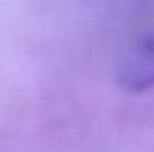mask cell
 <instances>
[{"label":"cell","mask_w":154,"mask_h":152,"mask_svg":"<svg viewBox=\"0 0 154 152\" xmlns=\"http://www.w3.org/2000/svg\"><path fill=\"white\" fill-rule=\"evenodd\" d=\"M116 82L127 93H145L154 88V31L140 36L122 59Z\"/></svg>","instance_id":"obj_1"}]
</instances>
